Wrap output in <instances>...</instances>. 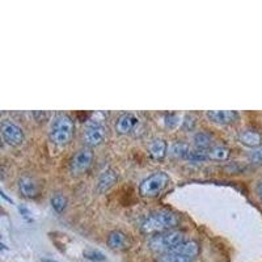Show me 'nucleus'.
Returning <instances> with one entry per match:
<instances>
[{
    "mask_svg": "<svg viewBox=\"0 0 262 262\" xmlns=\"http://www.w3.org/2000/svg\"><path fill=\"white\" fill-rule=\"evenodd\" d=\"M84 257L91 261H105V254L101 253V252H98V250H93V249H88L84 252Z\"/></svg>",
    "mask_w": 262,
    "mask_h": 262,
    "instance_id": "obj_22",
    "label": "nucleus"
},
{
    "mask_svg": "<svg viewBox=\"0 0 262 262\" xmlns=\"http://www.w3.org/2000/svg\"><path fill=\"white\" fill-rule=\"evenodd\" d=\"M67 205H69V201H67V196L63 195V194H55V195L51 198V207L57 212H63L67 209Z\"/></svg>",
    "mask_w": 262,
    "mask_h": 262,
    "instance_id": "obj_20",
    "label": "nucleus"
},
{
    "mask_svg": "<svg viewBox=\"0 0 262 262\" xmlns=\"http://www.w3.org/2000/svg\"><path fill=\"white\" fill-rule=\"evenodd\" d=\"M139 123V119L133 113H123L118 117L116 122V131L118 134H130Z\"/></svg>",
    "mask_w": 262,
    "mask_h": 262,
    "instance_id": "obj_8",
    "label": "nucleus"
},
{
    "mask_svg": "<svg viewBox=\"0 0 262 262\" xmlns=\"http://www.w3.org/2000/svg\"><path fill=\"white\" fill-rule=\"evenodd\" d=\"M43 262H55V261H50V259H45V261Z\"/></svg>",
    "mask_w": 262,
    "mask_h": 262,
    "instance_id": "obj_27",
    "label": "nucleus"
},
{
    "mask_svg": "<svg viewBox=\"0 0 262 262\" xmlns=\"http://www.w3.org/2000/svg\"><path fill=\"white\" fill-rule=\"evenodd\" d=\"M74 135V121L67 114H59L53 119L49 138L55 146L64 147L71 142Z\"/></svg>",
    "mask_w": 262,
    "mask_h": 262,
    "instance_id": "obj_2",
    "label": "nucleus"
},
{
    "mask_svg": "<svg viewBox=\"0 0 262 262\" xmlns=\"http://www.w3.org/2000/svg\"><path fill=\"white\" fill-rule=\"evenodd\" d=\"M206 116L211 119L212 122L221 123V125H227L232 123L237 118V113L233 111H209Z\"/></svg>",
    "mask_w": 262,
    "mask_h": 262,
    "instance_id": "obj_13",
    "label": "nucleus"
},
{
    "mask_svg": "<svg viewBox=\"0 0 262 262\" xmlns=\"http://www.w3.org/2000/svg\"><path fill=\"white\" fill-rule=\"evenodd\" d=\"M158 262H194V258L182 256L177 252H168L158 257Z\"/></svg>",
    "mask_w": 262,
    "mask_h": 262,
    "instance_id": "obj_18",
    "label": "nucleus"
},
{
    "mask_svg": "<svg viewBox=\"0 0 262 262\" xmlns=\"http://www.w3.org/2000/svg\"><path fill=\"white\" fill-rule=\"evenodd\" d=\"M0 128H2V137H3L4 142L8 143L9 146H20L24 142V131L12 121L4 119Z\"/></svg>",
    "mask_w": 262,
    "mask_h": 262,
    "instance_id": "obj_7",
    "label": "nucleus"
},
{
    "mask_svg": "<svg viewBox=\"0 0 262 262\" xmlns=\"http://www.w3.org/2000/svg\"><path fill=\"white\" fill-rule=\"evenodd\" d=\"M249 159L252 163L254 164H262V147L254 148L253 151L249 154Z\"/></svg>",
    "mask_w": 262,
    "mask_h": 262,
    "instance_id": "obj_23",
    "label": "nucleus"
},
{
    "mask_svg": "<svg viewBox=\"0 0 262 262\" xmlns=\"http://www.w3.org/2000/svg\"><path fill=\"white\" fill-rule=\"evenodd\" d=\"M106 138V127L100 121H93L88 123L83 135V142L88 148L97 147L102 143Z\"/></svg>",
    "mask_w": 262,
    "mask_h": 262,
    "instance_id": "obj_5",
    "label": "nucleus"
},
{
    "mask_svg": "<svg viewBox=\"0 0 262 262\" xmlns=\"http://www.w3.org/2000/svg\"><path fill=\"white\" fill-rule=\"evenodd\" d=\"M184 242V232H182V231H179V229H172V231H167V232L152 236L148 240V247L152 252L163 254L174 250Z\"/></svg>",
    "mask_w": 262,
    "mask_h": 262,
    "instance_id": "obj_3",
    "label": "nucleus"
},
{
    "mask_svg": "<svg viewBox=\"0 0 262 262\" xmlns=\"http://www.w3.org/2000/svg\"><path fill=\"white\" fill-rule=\"evenodd\" d=\"M180 223L179 215L169 210H158L147 215L140 224V231L146 235H159L176 228Z\"/></svg>",
    "mask_w": 262,
    "mask_h": 262,
    "instance_id": "obj_1",
    "label": "nucleus"
},
{
    "mask_svg": "<svg viewBox=\"0 0 262 262\" xmlns=\"http://www.w3.org/2000/svg\"><path fill=\"white\" fill-rule=\"evenodd\" d=\"M179 117L176 114H169L167 116V126L168 127H174V126L179 125Z\"/></svg>",
    "mask_w": 262,
    "mask_h": 262,
    "instance_id": "obj_24",
    "label": "nucleus"
},
{
    "mask_svg": "<svg viewBox=\"0 0 262 262\" xmlns=\"http://www.w3.org/2000/svg\"><path fill=\"white\" fill-rule=\"evenodd\" d=\"M256 191L258 194V198L262 201V182H258L256 186Z\"/></svg>",
    "mask_w": 262,
    "mask_h": 262,
    "instance_id": "obj_26",
    "label": "nucleus"
},
{
    "mask_svg": "<svg viewBox=\"0 0 262 262\" xmlns=\"http://www.w3.org/2000/svg\"><path fill=\"white\" fill-rule=\"evenodd\" d=\"M18 189L25 198H34L38 194V184L29 176H23L18 180Z\"/></svg>",
    "mask_w": 262,
    "mask_h": 262,
    "instance_id": "obj_12",
    "label": "nucleus"
},
{
    "mask_svg": "<svg viewBox=\"0 0 262 262\" xmlns=\"http://www.w3.org/2000/svg\"><path fill=\"white\" fill-rule=\"evenodd\" d=\"M149 155L156 160H160L164 156L167 155V142L164 139H154L151 143L148 144Z\"/></svg>",
    "mask_w": 262,
    "mask_h": 262,
    "instance_id": "obj_15",
    "label": "nucleus"
},
{
    "mask_svg": "<svg viewBox=\"0 0 262 262\" xmlns=\"http://www.w3.org/2000/svg\"><path fill=\"white\" fill-rule=\"evenodd\" d=\"M188 159L191 161L209 160V158H207V151H205V149H194V151L190 152V155L188 156Z\"/></svg>",
    "mask_w": 262,
    "mask_h": 262,
    "instance_id": "obj_21",
    "label": "nucleus"
},
{
    "mask_svg": "<svg viewBox=\"0 0 262 262\" xmlns=\"http://www.w3.org/2000/svg\"><path fill=\"white\" fill-rule=\"evenodd\" d=\"M238 140H240V143L249 147V148H258L262 144V135L259 134L258 131L247 128V130L240 131Z\"/></svg>",
    "mask_w": 262,
    "mask_h": 262,
    "instance_id": "obj_9",
    "label": "nucleus"
},
{
    "mask_svg": "<svg viewBox=\"0 0 262 262\" xmlns=\"http://www.w3.org/2000/svg\"><path fill=\"white\" fill-rule=\"evenodd\" d=\"M194 146L196 147V149H209L211 148L212 144V135L209 133H205V131H200L196 133L193 138Z\"/></svg>",
    "mask_w": 262,
    "mask_h": 262,
    "instance_id": "obj_16",
    "label": "nucleus"
},
{
    "mask_svg": "<svg viewBox=\"0 0 262 262\" xmlns=\"http://www.w3.org/2000/svg\"><path fill=\"white\" fill-rule=\"evenodd\" d=\"M172 252H177V253L182 254V256L190 257V258L195 259V257L200 253V244L194 240H188V242H184L179 245Z\"/></svg>",
    "mask_w": 262,
    "mask_h": 262,
    "instance_id": "obj_14",
    "label": "nucleus"
},
{
    "mask_svg": "<svg viewBox=\"0 0 262 262\" xmlns=\"http://www.w3.org/2000/svg\"><path fill=\"white\" fill-rule=\"evenodd\" d=\"M93 160V154L91 151V148L88 147H84V148L79 149L76 154L74 155V158L70 161V172L75 176L81 174V173L85 172L88 168L91 167Z\"/></svg>",
    "mask_w": 262,
    "mask_h": 262,
    "instance_id": "obj_6",
    "label": "nucleus"
},
{
    "mask_svg": "<svg viewBox=\"0 0 262 262\" xmlns=\"http://www.w3.org/2000/svg\"><path fill=\"white\" fill-rule=\"evenodd\" d=\"M117 182V173L113 169H106L100 174L96 185V190L98 193H105L111 188H113Z\"/></svg>",
    "mask_w": 262,
    "mask_h": 262,
    "instance_id": "obj_11",
    "label": "nucleus"
},
{
    "mask_svg": "<svg viewBox=\"0 0 262 262\" xmlns=\"http://www.w3.org/2000/svg\"><path fill=\"white\" fill-rule=\"evenodd\" d=\"M207 151V158L210 160L223 161L229 158V148L226 146H212L211 148L206 149Z\"/></svg>",
    "mask_w": 262,
    "mask_h": 262,
    "instance_id": "obj_17",
    "label": "nucleus"
},
{
    "mask_svg": "<svg viewBox=\"0 0 262 262\" xmlns=\"http://www.w3.org/2000/svg\"><path fill=\"white\" fill-rule=\"evenodd\" d=\"M169 184V176L165 172H155L139 185V193L143 196H156Z\"/></svg>",
    "mask_w": 262,
    "mask_h": 262,
    "instance_id": "obj_4",
    "label": "nucleus"
},
{
    "mask_svg": "<svg viewBox=\"0 0 262 262\" xmlns=\"http://www.w3.org/2000/svg\"><path fill=\"white\" fill-rule=\"evenodd\" d=\"M190 147L186 143H182V142H176L170 146V155L174 156V158H186L190 155Z\"/></svg>",
    "mask_w": 262,
    "mask_h": 262,
    "instance_id": "obj_19",
    "label": "nucleus"
},
{
    "mask_svg": "<svg viewBox=\"0 0 262 262\" xmlns=\"http://www.w3.org/2000/svg\"><path fill=\"white\" fill-rule=\"evenodd\" d=\"M18 210H20L21 214L24 215V217H28V215H30L29 210H28L27 207H24V206H20V207H18Z\"/></svg>",
    "mask_w": 262,
    "mask_h": 262,
    "instance_id": "obj_25",
    "label": "nucleus"
},
{
    "mask_svg": "<svg viewBox=\"0 0 262 262\" xmlns=\"http://www.w3.org/2000/svg\"><path fill=\"white\" fill-rule=\"evenodd\" d=\"M106 244H107V247L111 248V249L122 250V249H126V248L128 247V238H127V236L122 232V231H118V229H116V231H112V232H109V235H107V237H106Z\"/></svg>",
    "mask_w": 262,
    "mask_h": 262,
    "instance_id": "obj_10",
    "label": "nucleus"
}]
</instances>
